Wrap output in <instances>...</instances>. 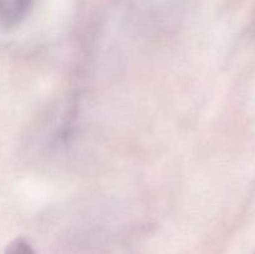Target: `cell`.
<instances>
[{"instance_id": "obj_1", "label": "cell", "mask_w": 255, "mask_h": 254, "mask_svg": "<svg viewBox=\"0 0 255 254\" xmlns=\"http://www.w3.org/2000/svg\"><path fill=\"white\" fill-rule=\"evenodd\" d=\"M34 0H0V26L14 27L29 12Z\"/></svg>"}, {"instance_id": "obj_2", "label": "cell", "mask_w": 255, "mask_h": 254, "mask_svg": "<svg viewBox=\"0 0 255 254\" xmlns=\"http://www.w3.org/2000/svg\"><path fill=\"white\" fill-rule=\"evenodd\" d=\"M4 254H35V252L25 239L17 238L6 247Z\"/></svg>"}]
</instances>
